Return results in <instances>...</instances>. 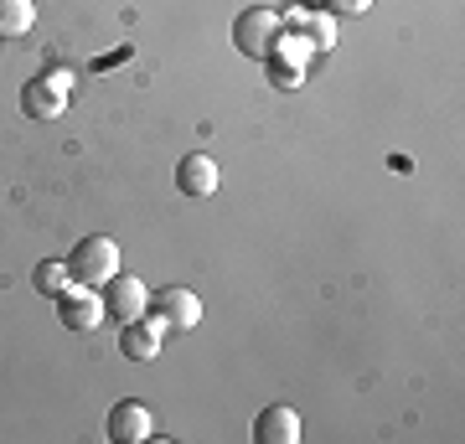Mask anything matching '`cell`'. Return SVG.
Wrapping results in <instances>:
<instances>
[{
	"mask_svg": "<svg viewBox=\"0 0 465 444\" xmlns=\"http://www.w3.org/2000/svg\"><path fill=\"white\" fill-rule=\"evenodd\" d=\"M280 32H284V26H280V11L253 5V11H243V16L232 21V47L243 52V57H259V63H264Z\"/></svg>",
	"mask_w": 465,
	"mask_h": 444,
	"instance_id": "obj_2",
	"label": "cell"
},
{
	"mask_svg": "<svg viewBox=\"0 0 465 444\" xmlns=\"http://www.w3.org/2000/svg\"><path fill=\"white\" fill-rule=\"evenodd\" d=\"M63 109H67V94H57L47 78L21 83V114H26V119H42V124H52V119H63Z\"/></svg>",
	"mask_w": 465,
	"mask_h": 444,
	"instance_id": "obj_11",
	"label": "cell"
},
{
	"mask_svg": "<svg viewBox=\"0 0 465 444\" xmlns=\"http://www.w3.org/2000/svg\"><path fill=\"white\" fill-rule=\"evenodd\" d=\"M326 5H331V16H362L372 0H326Z\"/></svg>",
	"mask_w": 465,
	"mask_h": 444,
	"instance_id": "obj_16",
	"label": "cell"
},
{
	"mask_svg": "<svg viewBox=\"0 0 465 444\" xmlns=\"http://www.w3.org/2000/svg\"><path fill=\"white\" fill-rule=\"evenodd\" d=\"M280 26L300 32L316 52L336 47V16H331V11H305V5H295V11H284V16H280Z\"/></svg>",
	"mask_w": 465,
	"mask_h": 444,
	"instance_id": "obj_8",
	"label": "cell"
},
{
	"mask_svg": "<svg viewBox=\"0 0 465 444\" xmlns=\"http://www.w3.org/2000/svg\"><path fill=\"white\" fill-rule=\"evenodd\" d=\"M150 305H155V315H161L171 331H192L202 321V300H197V290H186V284H171L161 295H150Z\"/></svg>",
	"mask_w": 465,
	"mask_h": 444,
	"instance_id": "obj_7",
	"label": "cell"
},
{
	"mask_svg": "<svg viewBox=\"0 0 465 444\" xmlns=\"http://www.w3.org/2000/svg\"><path fill=\"white\" fill-rule=\"evenodd\" d=\"M217 182H223V171H217L213 155H186V161L176 165V186H182V197L207 202L217 192Z\"/></svg>",
	"mask_w": 465,
	"mask_h": 444,
	"instance_id": "obj_9",
	"label": "cell"
},
{
	"mask_svg": "<svg viewBox=\"0 0 465 444\" xmlns=\"http://www.w3.org/2000/svg\"><path fill=\"white\" fill-rule=\"evenodd\" d=\"M36 26V5L32 0H0V42L26 36Z\"/></svg>",
	"mask_w": 465,
	"mask_h": 444,
	"instance_id": "obj_12",
	"label": "cell"
},
{
	"mask_svg": "<svg viewBox=\"0 0 465 444\" xmlns=\"http://www.w3.org/2000/svg\"><path fill=\"white\" fill-rule=\"evenodd\" d=\"M67 274L73 284H88V290H104V284L119 274V243L114 238H84V243L67 253Z\"/></svg>",
	"mask_w": 465,
	"mask_h": 444,
	"instance_id": "obj_1",
	"label": "cell"
},
{
	"mask_svg": "<svg viewBox=\"0 0 465 444\" xmlns=\"http://www.w3.org/2000/svg\"><path fill=\"white\" fill-rule=\"evenodd\" d=\"M166 321L161 315H140V321H124V331H119V351L130 357V362H150L155 351H161V336H166Z\"/></svg>",
	"mask_w": 465,
	"mask_h": 444,
	"instance_id": "obj_6",
	"label": "cell"
},
{
	"mask_svg": "<svg viewBox=\"0 0 465 444\" xmlns=\"http://www.w3.org/2000/svg\"><path fill=\"white\" fill-rule=\"evenodd\" d=\"M150 311V290L145 280H134V274H114V280L104 284V315L109 321H140V315Z\"/></svg>",
	"mask_w": 465,
	"mask_h": 444,
	"instance_id": "obj_3",
	"label": "cell"
},
{
	"mask_svg": "<svg viewBox=\"0 0 465 444\" xmlns=\"http://www.w3.org/2000/svg\"><path fill=\"white\" fill-rule=\"evenodd\" d=\"M42 78H47L52 88H57V94H73V83H78V73H73V67H47Z\"/></svg>",
	"mask_w": 465,
	"mask_h": 444,
	"instance_id": "obj_14",
	"label": "cell"
},
{
	"mask_svg": "<svg viewBox=\"0 0 465 444\" xmlns=\"http://www.w3.org/2000/svg\"><path fill=\"white\" fill-rule=\"evenodd\" d=\"M57 321L67 331H99L104 321V290H88V284H67L57 295Z\"/></svg>",
	"mask_w": 465,
	"mask_h": 444,
	"instance_id": "obj_4",
	"label": "cell"
},
{
	"mask_svg": "<svg viewBox=\"0 0 465 444\" xmlns=\"http://www.w3.org/2000/svg\"><path fill=\"white\" fill-rule=\"evenodd\" d=\"M32 284L42 290V295L57 300L67 284H73V274H67V259H42V263H36V274H32Z\"/></svg>",
	"mask_w": 465,
	"mask_h": 444,
	"instance_id": "obj_13",
	"label": "cell"
},
{
	"mask_svg": "<svg viewBox=\"0 0 465 444\" xmlns=\"http://www.w3.org/2000/svg\"><path fill=\"white\" fill-rule=\"evenodd\" d=\"M253 439L259 444H295L300 439V413L290 403H269L259 419H253Z\"/></svg>",
	"mask_w": 465,
	"mask_h": 444,
	"instance_id": "obj_10",
	"label": "cell"
},
{
	"mask_svg": "<svg viewBox=\"0 0 465 444\" xmlns=\"http://www.w3.org/2000/svg\"><path fill=\"white\" fill-rule=\"evenodd\" d=\"M269 78H274V88H300V67H280V63H269Z\"/></svg>",
	"mask_w": 465,
	"mask_h": 444,
	"instance_id": "obj_15",
	"label": "cell"
},
{
	"mask_svg": "<svg viewBox=\"0 0 465 444\" xmlns=\"http://www.w3.org/2000/svg\"><path fill=\"white\" fill-rule=\"evenodd\" d=\"M150 434H155V419H150V409L140 398H124V403L109 409V439L114 444H145Z\"/></svg>",
	"mask_w": 465,
	"mask_h": 444,
	"instance_id": "obj_5",
	"label": "cell"
}]
</instances>
